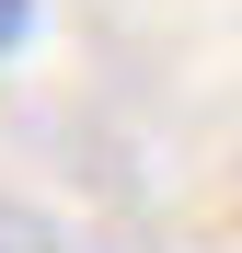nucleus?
Returning a JSON list of instances; mask_svg holds the SVG:
<instances>
[{
    "label": "nucleus",
    "mask_w": 242,
    "mask_h": 253,
    "mask_svg": "<svg viewBox=\"0 0 242 253\" xmlns=\"http://www.w3.org/2000/svg\"><path fill=\"white\" fill-rule=\"evenodd\" d=\"M0 253H58V230L35 219V207H0Z\"/></svg>",
    "instance_id": "1"
},
{
    "label": "nucleus",
    "mask_w": 242,
    "mask_h": 253,
    "mask_svg": "<svg viewBox=\"0 0 242 253\" xmlns=\"http://www.w3.org/2000/svg\"><path fill=\"white\" fill-rule=\"evenodd\" d=\"M23 35H35V0H0V58H12Z\"/></svg>",
    "instance_id": "2"
}]
</instances>
